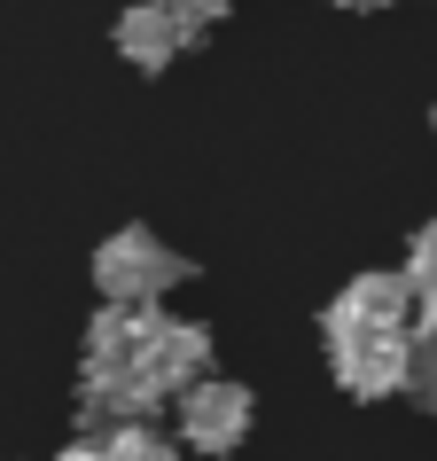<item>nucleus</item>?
I'll return each mask as SVG.
<instances>
[{"label": "nucleus", "instance_id": "f257e3e1", "mask_svg": "<svg viewBox=\"0 0 437 461\" xmlns=\"http://www.w3.org/2000/svg\"><path fill=\"white\" fill-rule=\"evenodd\" d=\"M320 352H328L336 391H343V399H360V407L398 399L406 375H414V329H328Z\"/></svg>", "mask_w": 437, "mask_h": 461}, {"label": "nucleus", "instance_id": "f8f14e48", "mask_svg": "<svg viewBox=\"0 0 437 461\" xmlns=\"http://www.w3.org/2000/svg\"><path fill=\"white\" fill-rule=\"evenodd\" d=\"M430 133H437V102H430Z\"/></svg>", "mask_w": 437, "mask_h": 461}, {"label": "nucleus", "instance_id": "f03ea898", "mask_svg": "<svg viewBox=\"0 0 437 461\" xmlns=\"http://www.w3.org/2000/svg\"><path fill=\"white\" fill-rule=\"evenodd\" d=\"M172 282H188V258L156 235V227H118L94 250V290L118 305H165Z\"/></svg>", "mask_w": 437, "mask_h": 461}, {"label": "nucleus", "instance_id": "1a4fd4ad", "mask_svg": "<svg viewBox=\"0 0 437 461\" xmlns=\"http://www.w3.org/2000/svg\"><path fill=\"white\" fill-rule=\"evenodd\" d=\"M165 8H172V16H180V24L195 32V40H203V32H211L218 16H227V0H165Z\"/></svg>", "mask_w": 437, "mask_h": 461}, {"label": "nucleus", "instance_id": "0eeeda50", "mask_svg": "<svg viewBox=\"0 0 437 461\" xmlns=\"http://www.w3.org/2000/svg\"><path fill=\"white\" fill-rule=\"evenodd\" d=\"M102 438H110V461H180V446L156 422H125V430H102Z\"/></svg>", "mask_w": 437, "mask_h": 461}, {"label": "nucleus", "instance_id": "9d476101", "mask_svg": "<svg viewBox=\"0 0 437 461\" xmlns=\"http://www.w3.org/2000/svg\"><path fill=\"white\" fill-rule=\"evenodd\" d=\"M55 461H110V438H102V430H78V438H71V446H63Z\"/></svg>", "mask_w": 437, "mask_h": 461}, {"label": "nucleus", "instance_id": "39448f33", "mask_svg": "<svg viewBox=\"0 0 437 461\" xmlns=\"http://www.w3.org/2000/svg\"><path fill=\"white\" fill-rule=\"evenodd\" d=\"M110 48H118L133 71L156 78V71H172V55H188V48H195V32L172 16L165 0H133L118 24H110Z\"/></svg>", "mask_w": 437, "mask_h": 461}, {"label": "nucleus", "instance_id": "7ed1b4c3", "mask_svg": "<svg viewBox=\"0 0 437 461\" xmlns=\"http://www.w3.org/2000/svg\"><path fill=\"white\" fill-rule=\"evenodd\" d=\"M250 422H258V399H250V384H235V375H203V384H188L172 399L180 446H188V454H211V461L235 454L250 438Z\"/></svg>", "mask_w": 437, "mask_h": 461}, {"label": "nucleus", "instance_id": "9b49d317", "mask_svg": "<svg viewBox=\"0 0 437 461\" xmlns=\"http://www.w3.org/2000/svg\"><path fill=\"white\" fill-rule=\"evenodd\" d=\"M328 8H383V0H328Z\"/></svg>", "mask_w": 437, "mask_h": 461}, {"label": "nucleus", "instance_id": "6e6552de", "mask_svg": "<svg viewBox=\"0 0 437 461\" xmlns=\"http://www.w3.org/2000/svg\"><path fill=\"white\" fill-rule=\"evenodd\" d=\"M406 399L422 414H437V329L414 321V375H406Z\"/></svg>", "mask_w": 437, "mask_h": 461}, {"label": "nucleus", "instance_id": "423d86ee", "mask_svg": "<svg viewBox=\"0 0 437 461\" xmlns=\"http://www.w3.org/2000/svg\"><path fill=\"white\" fill-rule=\"evenodd\" d=\"M406 274H414V297H422V321L437 329V219H430V227H414V243H406Z\"/></svg>", "mask_w": 437, "mask_h": 461}, {"label": "nucleus", "instance_id": "20e7f679", "mask_svg": "<svg viewBox=\"0 0 437 461\" xmlns=\"http://www.w3.org/2000/svg\"><path fill=\"white\" fill-rule=\"evenodd\" d=\"M414 321H422L414 274L406 267H375V274H352V282L320 305V337H328V329H414Z\"/></svg>", "mask_w": 437, "mask_h": 461}]
</instances>
